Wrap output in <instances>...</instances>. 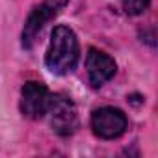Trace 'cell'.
Returning a JSON list of instances; mask_svg holds the SVG:
<instances>
[{
  "label": "cell",
  "mask_w": 158,
  "mask_h": 158,
  "mask_svg": "<svg viewBox=\"0 0 158 158\" xmlns=\"http://www.w3.org/2000/svg\"><path fill=\"white\" fill-rule=\"evenodd\" d=\"M80 58V47H78L76 34L69 26H56L50 35V45L45 54V63L48 71L54 74H67L71 73Z\"/></svg>",
  "instance_id": "cell-1"
},
{
  "label": "cell",
  "mask_w": 158,
  "mask_h": 158,
  "mask_svg": "<svg viewBox=\"0 0 158 158\" xmlns=\"http://www.w3.org/2000/svg\"><path fill=\"white\" fill-rule=\"evenodd\" d=\"M47 115H48L52 130L60 136H71L78 128L76 106L65 95H50Z\"/></svg>",
  "instance_id": "cell-2"
},
{
  "label": "cell",
  "mask_w": 158,
  "mask_h": 158,
  "mask_svg": "<svg viewBox=\"0 0 158 158\" xmlns=\"http://www.w3.org/2000/svg\"><path fill=\"white\" fill-rule=\"evenodd\" d=\"M127 115L114 106L99 108L91 114V128L93 134L101 139H115L127 130Z\"/></svg>",
  "instance_id": "cell-3"
},
{
  "label": "cell",
  "mask_w": 158,
  "mask_h": 158,
  "mask_svg": "<svg viewBox=\"0 0 158 158\" xmlns=\"http://www.w3.org/2000/svg\"><path fill=\"white\" fill-rule=\"evenodd\" d=\"M48 102H50V93H48L47 86H43L35 80H30L23 86V89H21L23 115H26L30 119H41L47 115Z\"/></svg>",
  "instance_id": "cell-4"
},
{
  "label": "cell",
  "mask_w": 158,
  "mask_h": 158,
  "mask_svg": "<svg viewBox=\"0 0 158 158\" xmlns=\"http://www.w3.org/2000/svg\"><path fill=\"white\" fill-rule=\"evenodd\" d=\"M86 69H88L89 84L93 88H101L115 74L117 65H115L114 58L108 56L106 52L97 50V48H89L88 58H86Z\"/></svg>",
  "instance_id": "cell-5"
},
{
  "label": "cell",
  "mask_w": 158,
  "mask_h": 158,
  "mask_svg": "<svg viewBox=\"0 0 158 158\" xmlns=\"http://www.w3.org/2000/svg\"><path fill=\"white\" fill-rule=\"evenodd\" d=\"M54 15H56V10H52L47 2L35 6L30 11L28 19L24 23V28H23V47L24 48H32V45H34L35 37L39 35V32L43 30V26L50 19H54Z\"/></svg>",
  "instance_id": "cell-6"
},
{
  "label": "cell",
  "mask_w": 158,
  "mask_h": 158,
  "mask_svg": "<svg viewBox=\"0 0 158 158\" xmlns=\"http://www.w3.org/2000/svg\"><path fill=\"white\" fill-rule=\"evenodd\" d=\"M149 4H151V0H123V10L127 15L136 17V15H141L143 11H147Z\"/></svg>",
  "instance_id": "cell-7"
},
{
  "label": "cell",
  "mask_w": 158,
  "mask_h": 158,
  "mask_svg": "<svg viewBox=\"0 0 158 158\" xmlns=\"http://www.w3.org/2000/svg\"><path fill=\"white\" fill-rule=\"evenodd\" d=\"M45 2L52 8V10H61V8H65L67 6V2H69V0H45Z\"/></svg>",
  "instance_id": "cell-8"
}]
</instances>
